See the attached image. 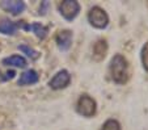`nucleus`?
<instances>
[{
	"instance_id": "nucleus-7",
	"label": "nucleus",
	"mask_w": 148,
	"mask_h": 130,
	"mask_svg": "<svg viewBox=\"0 0 148 130\" xmlns=\"http://www.w3.org/2000/svg\"><path fill=\"white\" fill-rule=\"evenodd\" d=\"M17 28H23L25 30H32L39 40H43L49 33V28L45 25H42L39 23H33V24H24V23H17Z\"/></svg>"
},
{
	"instance_id": "nucleus-12",
	"label": "nucleus",
	"mask_w": 148,
	"mask_h": 130,
	"mask_svg": "<svg viewBox=\"0 0 148 130\" xmlns=\"http://www.w3.org/2000/svg\"><path fill=\"white\" fill-rule=\"evenodd\" d=\"M3 65L5 66H13V67H21L24 68L26 66V61L21 55H11L3 59Z\"/></svg>"
},
{
	"instance_id": "nucleus-3",
	"label": "nucleus",
	"mask_w": 148,
	"mask_h": 130,
	"mask_svg": "<svg viewBox=\"0 0 148 130\" xmlns=\"http://www.w3.org/2000/svg\"><path fill=\"white\" fill-rule=\"evenodd\" d=\"M76 110L83 117H88L89 118V117L95 116L96 112H97V102L89 95L84 94L79 97L77 104H76Z\"/></svg>"
},
{
	"instance_id": "nucleus-4",
	"label": "nucleus",
	"mask_w": 148,
	"mask_h": 130,
	"mask_svg": "<svg viewBox=\"0 0 148 130\" xmlns=\"http://www.w3.org/2000/svg\"><path fill=\"white\" fill-rule=\"evenodd\" d=\"M59 12L67 21H72L80 12V4L75 0H63L59 4Z\"/></svg>"
},
{
	"instance_id": "nucleus-14",
	"label": "nucleus",
	"mask_w": 148,
	"mask_h": 130,
	"mask_svg": "<svg viewBox=\"0 0 148 130\" xmlns=\"http://www.w3.org/2000/svg\"><path fill=\"white\" fill-rule=\"evenodd\" d=\"M18 50H21L24 54H26L30 59H38V57H39L38 51H36L34 49L29 47V46H26V45H20L18 46Z\"/></svg>"
},
{
	"instance_id": "nucleus-2",
	"label": "nucleus",
	"mask_w": 148,
	"mask_h": 130,
	"mask_svg": "<svg viewBox=\"0 0 148 130\" xmlns=\"http://www.w3.org/2000/svg\"><path fill=\"white\" fill-rule=\"evenodd\" d=\"M88 21L89 24L96 29H105L109 25V14L106 13L105 9H102L101 7L96 6L92 7L88 12Z\"/></svg>"
},
{
	"instance_id": "nucleus-15",
	"label": "nucleus",
	"mask_w": 148,
	"mask_h": 130,
	"mask_svg": "<svg viewBox=\"0 0 148 130\" xmlns=\"http://www.w3.org/2000/svg\"><path fill=\"white\" fill-rule=\"evenodd\" d=\"M140 59H142L143 68L148 72V41L143 45L142 51H140Z\"/></svg>"
},
{
	"instance_id": "nucleus-8",
	"label": "nucleus",
	"mask_w": 148,
	"mask_h": 130,
	"mask_svg": "<svg viewBox=\"0 0 148 130\" xmlns=\"http://www.w3.org/2000/svg\"><path fill=\"white\" fill-rule=\"evenodd\" d=\"M0 7L4 9V11L9 12L11 14L16 16V14L23 13L25 11L26 6L24 1H18V0H12V1H8V0H4L0 3Z\"/></svg>"
},
{
	"instance_id": "nucleus-10",
	"label": "nucleus",
	"mask_w": 148,
	"mask_h": 130,
	"mask_svg": "<svg viewBox=\"0 0 148 130\" xmlns=\"http://www.w3.org/2000/svg\"><path fill=\"white\" fill-rule=\"evenodd\" d=\"M108 53V42L105 40H98L93 45V59L100 62L106 57Z\"/></svg>"
},
{
	"instance_id": "nucleus-11",
	"label": "nucleus",
	"mask_w": 148,
	"mask_h": 130,
	"mask_svg": "<svg viewBox=\"0 0 148 130\" xmlns=\"http://www.w3.org/2000/svg\"><path fill=\"white\" fill-rule=\"evenodd\" d=\"M17 23H13L11 20H4L0 21V33L3 34H7V36H13L14 33L17 32Z\"/></svg>"
},
{
	"instance_id": "nucleus-5",
	"label": "nucleus",
	"mask_w": 148,
	"mask_h": 130,
	"mask_svg": "<svg viewBox=\"0 0 148 130\" xmlns=\"http://www.w3.org/2000/svg\"><path fill=\"white\" fill-rule=\"evenodd\" d=\"M71 83V74L67 70H60L54 75L49 82V85L53 89H63Z\"/></svg>"
},
{
	"instance_id": "nucleus-13",
	"label": "nucleus",
	"mask_w": 148,
	"mask_h": 130,
	"mask_svg": "<svg viewBox=\"0 0 148 130\" xmlns=\"http://www.w3.org/2000/svg\"><path fill=\"white\" fill-rule=\"evenodd\" d=\"M101 130H121V124L114 118H109L103 122Z\"/></svg>"
},
{
	"instance_id": "nucleus-16",
	"label": "nucleus",
	"mask_w": 148,
	"mask_h": 130,
	"mask_svg": "<svg viewBox=\"0 0 148 130\" xmlns=\"http://www.w3.org/2000/svg\"><path fill=\"white\" fill-rule=\"evenodd\" d=\"M49 6H50V4H49V1H42L41 7H39V12H38V13L42 14V16H43V14H46V12H47V9H49Z\"/></svg>"
},
{
	"instance_id": "nucleus-17",
	"label": "nucleus",
	"mask_w": 148,
	"mask_h": 130,
	"mask_svg": "<svg viewBox=\"0 0 148 130\" xmlns=\"http://www.w3.org/2000/svg\"><path fill=\"white\" fill-rule=\"evenodd\" d=\"M14 75H16V72H14L13 70H9L5 72V80H11L14 78Z\"/></svg>"
},
{
	"instance_id": "nucleus-9",
	"label": "nucleus",
	"mask_w": 148,
	"mask_h": 130,
	"mask_svg": "<svg viewBox=\"0 0 148 130\" xmlns=\"http://www.w3.org/2000/svg\"><path fill=\"white\" fill-rule=\"evenodd\" d=\"M38 80H39V76L36 70H26L20 75V79L17 80V84L18 85H32V84L38 83Z\"/></svg>"
},
{
	"instance_id": "nucleus-6",
	"label": "nucleus",
	"mask_w": 148,
	"mask_h": 130,
	"mask_svg": "<svg viewBox=\"0 0 148 130\" xmlns=\"http://www.w3.org/2000/svg\"><path fill=\"white\" fill-rule=\"evenodd\" d=\"M72 32L68 30V29H63V30L58 32L55 36V42L59 50L67 51L72 45Z\"/></svg>"
},
{
	"instance_id": "nucleus-1",
	"label": "nucleus",
	"mask_w": 148,
	"mask_h": 130,
	"mask_svg": "<svg viewBox=\"0 0 148 130\" xmlns=\"http://www.w3.org/2000/svg\"><path fill=\"white\" fill-rule=\"evenodd\" d=\"M109 72L110 78L115 84L123 85L127 83V80H129V65H127V59L122 54H115L112 58Z\"/></svg>"
}]
</instances>
